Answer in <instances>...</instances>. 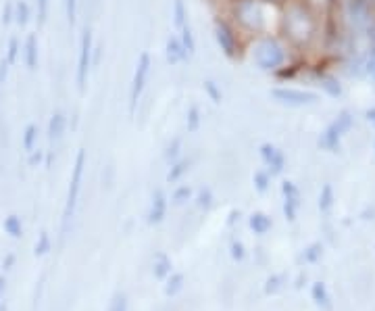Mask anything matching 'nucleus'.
I'll return each instance as SVG.
<instances>
[{
	"instance_id": "f257e3e1",
	"label": "nucleus",
	"mask_w": 375,
	"mask_h": 311,
	"mask_svg": "<svg viewBox=\"0 0 375 311\" xmlns=\"http://www.w3.org/2000/svg\"><path fill=\"white\" fill-rule=\"evenodd\" d=\"M323 28L325 15L311 7L307 0H286L280 7L278 34L307 61H317L321 57Z\"/></svg>"
},
{
	"instance_id": "f03ea898",
	"label": "nucleus",
	"mask_w": 375,
	"mask_h": 311,
	"mask_svg": "<svg viewBox=\"0 0 375 311\" xmlns=\"http://www.w3.org/2000/svg\"><path fill=\"white\" fill-rule=\"evenodd\" d=\"M244 55L255 65L257 71H261L265 75H273L276 79H282V82L292 79L300 69H305L309 63H313V61L298 57L292 50V46L278 32L250 38L246 42Z\"/></svg>"
},
{
	"instance_id": "7ed1b4c3",
	"label": "nucleus",
	"mask_w": 375,
	"mask_h": 311,
	"mask_svg": "<svg viewBox=\"0 0 375 311\" xmlns=\"http://www.w3.org/2000/svg\"><path fill=\"white\" fill-rule=\"evenodd\" d=\"M221 13L246 40L278 32L280 7L267 0H223Z\"/></svg>"
},
{
	"instance_id": "20e7f679",
	"label": "nucleus",
	"mask_w": 375,
	"mask_h": 311,
	"mask_svg": "<svg viewBox=\"0 0 375 311\" xmlns=\"http://www.w3.org/2000/svg\"><path fill=\"white\" fill-rule=\"evenodd\" d=\"M213 36H215V42H217V46L225 59L238 61L240 57H244L248 40L238 32V28L223 13L215 15V19H213Z\"/></svg>"
},
{
	"instance_id": "39448f33",
	"label": "nucleus",
	"mask_w": 375,
	"mask_h": 311,
	"mask_svg": "<svg viewBox=\"0 0 375 311\" xmlns=\"http://www.w3.org/2000/svg\"><path fill=\"white\" fill-rule=\"evenodd\" d=\"M354 128V113L350 109L338 111V115L327 124V128L319 134V147L327 153H338L342 138Z\"/></svg>"
},
{
	"instance_id": "423d86ee",
	"label": "nucleus",
	"mask_w": 375,
	"mask_h": 311,
	"mask_svg": "<svg viewBox=\"0 0 375 311\" xmlns=\"http://www.w3.org/2000/svg\"><path fill=\"white\" fill-rule=\"evenodd\" d=\"M271 98L282 107L288 109H305V107H313L321 100V94L309 88H296V86H276L271 88Z\"/></svg>"
},
{
	"instance_id": "0eeeda50",
	"label": "nucleus",
	"mask_w": 375,
	"mask_h": 311,
	"mask_svg": "<svg viewBox=\"0 0 375 311\" xmlns=\"http://www.w3.org/2000/svg\"><path fill=\"white\" fill-rule=\"evenodd\" d=\"M92 67H94V36H92V30L86 28L79 36V53H77V67H75V84L81 94L88 88Z\"/></svg>"
},
{
	"instance_id": "6e6552de",
	"label": "nucleus",
	"mask_w": 375,
	"mask_h": 311,
	"mask_svg": "<svg viewBox=\"0 0 375 311\" xmlns=\"http://www.w3.org/2000/svg\"><path fill=\"white\" fill-rule=\"evenodd\" d=\"M84 167H86V151L79 149L75 163H73V171H71V180H69V192H67V202H65V214H63V226L67 228L75 207H77V198H79V190H81V180H84Z\"/></svg>"
},
{
	"instance_id": "1a4fd4ad",
	"label": "nucleus",
	"mask_w": 375,
	"mask_h": 311,
	"mask_svg": "<svg viewBox=\"0 0 375 311\" xmlns=\"http://www.w3.org/2000/svg\"><path fill=\"white\" fill-rule=\"evenodd\" d=\"M151 69H153V57L151 53H140L138 61H136V69L132 75V86H130V111L134 113L138 109V102L146 90L148 77H151Z\"/></svg>"
},
{
	"instance_id": "9d476101",
	"label": "nucleus",
	"mask_w": 375,
	"mask_h": 311,
	"mask_svg": "<svg viewBox=\"0 0 375 311\" xmlns=\"http://www.w3.org/2000/svg\"><path fill=\"white\" fill-rule=\"evenodd\" d=\"M311 73H313V82L317 84V88H319L325 96H329V98H334V100H338V98L344 96V84H342L340 75H338L331 67L321 65V61L317 59V61H313V65H311Z\"/></svg>"
},
{
	"instance_id": "9b49d317",
	"label": "nucleus",
	"mask_w": 375,
	"mask_h": 311,
	"mask_svg": "<svg viewBox=\"0 0 375 311\" xmlns=\"http://www.w3.org/2000/svg\"><path fill=\"white\" fill-rule=\"evenodd\" d=\"M261 159L267 165V171L271 176H280L286 169V157L276 144H269V142L261 144Z\"/></svg>"
},
{
	"instance_id": "f8f14e48",
	"label": "nucleus",
	"mask_w": 375,
	"mask_h": 311,
	"mask_svg": "<svg viewBox=\"0 0 375 311\" xmlns=\"http://www.w3.org/2000/svg\"><path fill=\"white\" fill-rule=\"evenodd\" d=\"M282 192H284V211L288 220H296L298 207H300V190L296 188L294 182H284L282 184Z\"/></svg>"
},
{
	"instance_id": "ddd939ff",
	"label": "nucleus",
	"mask_w": 375,
	"mask_h": 311,
	"mask_svg": "<svg viewBox=\"0 0 375 311\" xmlns=\"http://www.w3.org/2000/svg\"><path fill=\"white\" fill-rule=\"evenodd\" d=\"M21 57H23V63L30 71H34L40 63V44H38V36L36 34H28L26 42H23V48H21Z\"/></svg>"
},
{
	"instance_id": "4468645a",
	"label": "nucleus",
	"mask_w": 375,
	"mask_h": 311,
	"mask_svg": "<svg viewBox=\"0 0 375 311\" xmlns=\"http://www.w3.org/2000/svg\"><path fill=\"white\" fill-rule=\"evenodd\" d=\"M165 59H167V63L171 67H175V65H180L184 61H190L186 50H184V46H182L180 36H169L167 38V42H165Z\"/></svg>"
},
{
	"instance_id": "2eb2a0df",
	"label": "nucleus",
	"mask_w": 375,
	"mask_h": 311,
	"mask_svg": "<svg viewBox=\"0 0 375 311\" xmlns=\"http://www.w3.org/2000/svg\"><path fill=\"white\" fill-rule=\"evenodd\" d=\"M65 130H67V115L57 109L52 115H50V122H48V140L50 142H61L63 136H65Z\"/></svg>"
},
{
	"instance_id": "dca6fc26",
	"label": "nucleus",
	"mask_w": 375,
	"mask_h": 311,
	"mask_svg": "<svg viewBox=\"0 0 375 311\" xmlns=\"http://www.w3.org/2000/svg\"><path fill=\"white\" fill-rule=\"evenodd\" d=\"M167 214V196L165 192L157 190L153 196V205H151V214H148V222L151 224H159Z\"/></svg>"
},
{
	"instance_id": "f3484780",
	"label": "nucleus",
	"mask_w": 375,
	"mask_h": 311,
	"mask_svg": "<svg viewBox=\"0 0 375 311\" xmlns=\"http://www.w3.org/2000/svg\"><path fill=\"white\" fill-rule=\"evenodd\" d=\"M171 21H173L175 32L182 30L186 23H190V11H188L186 0H173V5H171Z\"/></svg>"
},
{
	"instance_id": "a211bd4d",
	"label": "nucleus",
	"mask_w": 375,
	"mask_h": 311,
	"mask_svg": "<svg viewBox=\"0 0 375 311\" xmlns=\"http://www.w3.org/2000/svg\"><path fill=\"white\" fill-rule=\"evenodd\" d=\"M177 36L182 40V46L188 55V59H192L196 55V36H194V30H192V23H186L182 30H177Z\"/></svg>"
},
{
	"instance_id": "6ab92c4d",
	"label": "nucleus",
	"mask_w": 375,
	"mask_h": 311,
	"mask_svg": "<svg viewBox=\"0 0 375 311\" xmlns=\"http://www.w3.org/2000/svg\"><path fill=\"white\" fill-rule=\"evenodd\" d=\"M38 126L36 124H28L26 126V130H23V140H21V144H23V151L26 153H32V151H36V144H38Z\"/></svg>"
},
{
	"instance_id": "aec40b11",
	"label": "nucleus",
	"mask_w": 375,
	"mask_h": 311,
	"mask_svg": "<svg viewBox=\"0 0 375 311\" xmlns=\"http://www.w3.org/2000/svg\"><path fill=\"white\" fill-rule=\"evenodd\" d=\"M32 19V9H30V3L26 0H17L15 3V23L19 28H26Z\"/></svg>"
},
{
	"instance_id": "412c9836",
	"label": "nucleus",
	"mask_w": 375,
	"mask_h": 311,
	"mask_svg": "<svg viewBox=\"0 0 375 311\" xmlns=\"http://www.w3.org/2000/svg\"><path fill=\"white\" fill-rule=\"evenodd\" d=\"M202 90H204V94L209 96V100L213 102V105H221L223 92H221V86L215 79H204L202 82Z\"/></svg>"
},
{
	"instance_id": "4be33fe9",
	"label": "nucleus",
	"mask_w": 375,
	"mask_h": 311,
	"mask_svg": "<svg viewBox=\"0 0 375 311\" xmlns=\"http://www.w3.org/2000/svg\"><path fill=\"white\" fill-rule=\"evenodd\" d=\"M200 124H202V111H200V107H198V105L188 107V111H186V128H188V132H196V130L200 128Z\"/></svg>"
},
{
	"instance_id": "5701e85b",
	"label": "nucleus",
	"mask_w": 375,
	"mask_h": 311,
	"mask_svg": "<svg viewBox=\"0 0 375 311\" xmlns=\"http://www.w3.org/2000/svg\"><path fill=\"white\" fill-rule=\"evenodd\" d=\"M250 228L257 234H265L271 228V218H267L265 214H253L250 216Z\"/></svg>"
},
{
	"instance_id": "b1692460",
	"label": "nucleus",
	"mask_w": 375,
	"mask_h": 311,
	"mask_svg": "<svg viewBox=\"0 0 375 311\" xmlns=\"http://www.w3.org/2000/svg\"><path fill=\"white\" fill-rule=\"evenodd\" d=\"M21 48H23V44L19 42V38H11V40H9V44H7V53H5V59H7V63H9V65H15V63L19 61V57H21Z\"/></svg>"
},
{
	"instance_id": "393cba45",
	"label": "nucleus",
	"mask_w": 375,
	"mask_h": 311,
	"mask_svg": "<svg viewBox=\"0 0 375 311\" xmlns=\"http://www.w3.org/2000/svg\"><path fill=\"white\" fill-rule=\"evenodd\" d=\"M3 228H5V232H7V234H11L13 238H19V236H21V232H23L21 220H19L17 216H9V218L5 220Z\"/></svg>"
},
{
	"instance_id": "a878e982",
	"label": "nucleus",
	"mask_w": 375,
	"mask_h": 311,
	"mask_svg": "<svg viewBox=\"0 0 375 311\" xmlns=\"http://www.w3.org/2000/svg\"><path fill=\"white\" fill-rule=\"evenodd\" d=\"M65 5V15H67V23L69 28H73L77 23V11H79V0H63Z\"/></svg>"
},
{
	"instance_id": "bb28decb",
	"label": "nucleus",
	"mask_w": 375,
	"mask_h": 311,
	"mask_svg": "<svg viewBox=\"0 0 375 311\" xmlns=\"http://www.w3.org/2000/svg\"><path fill=\"white\" fill-rule=\"evenodd\" d=\"M188 169H190V161H186V159H184V161H175V163H173V167H171V169H169V173H167V180H169V182L180 180V178H182Z\"/></svg>"
},
{
	"instance_id": "cd10ccee",
	"label": "nucleus",
	"mask_w": 375,
	"mask_h": 311,
	"mask_svg": "<svg viewBox=\"0 0 375 311\" xmlns=\"http://www.w3.org/2000/svg\"><path fill=\"white\" fill-rule=\"evenodd\" d=\"M3 26H11L15 23V0H7L5 7H3V17H0Z\"/></svg>"
},
{
	"instance_id": "c85d7f7f",
	"label": "nucleus",
	"mask_w": 375,
	"mask_h": 311,
	"mask_svg": "<svg viewBox=\"0 0 375 311\" xmlns=\"http://www.w3.org/2000/svg\"><path fill=\"white\" fill-rule=\"evenodd\" d=\"M269 184H271V173L269 171H257L255 173V188L259 192H267Z\"/></svg>"
},
{
	"instance_id": "c756f323",
	"label": "nucleus",
	"mask_w": 375,
	"mask_h": 311,
	"mask_svg": "<svg viewBox=\"0 0 375 311\" xmlns=\"http://www.w3.org/2000/svg\"><path fill=\"white\" fill-rule=\"evenodd\" d=\"M331 202H334V190H331V186H323V190H321V194H319V207H321V211H327L329 207H331Z\"/></svg>"
},
{
	"instance_id": "7c9ffc66",
	"label": "nucleus",
	"mask_w": 375,
	"mask_h": 311,
	"mask_svg": "<svg viewBox=\"0 0 375 311\" xmlns=\"http://www.w3.org/2000/svg\"><path fill=\"white\" fill-rule=\"evenodd\" d=\"M36 9H38V26H44L48 19L50 0H36Z\"/></svg>"
},
{
	"instance_id": "2f4dec72",
	"label": "nucleus",
	"mask_w": 375,
	"mask_h": 311,
	"mask_svg": "<svg viewBox=\"0 0 375 311\" xmlns=\"http://www.w3.org/2000/svg\"><path fill=\"white\" fill-rule=\"evenodd\" d=\"M180 149H182V140H180V138H175V140L169 144V149H167V159H169L171 163H175V161H177V157H180Z\"/></svg>"
},
{
	"instance_id": "473e14b6",
	"label": "nucleus",
	"mask_w": 375,
	"mask_h": 311,
	"mask_svg": "<svg viewBox=\"0 0 375 311\" xmlns=\"http://www.w3.org/2000/svg\"><path fill=\"white\" fill-rule=\"evenodd\" d=\"M9 69H11V65H9V63H7V59L3 57V59H0V90H3V88H5V84H7Z\"/></svg>"
},
{
	"instance_id": "72a5a7b5",
	"label": "nucleus",
	"mask_w": 375,
	"mask_h": 311,
	"mask_svg": "<svg viewBox=\"0 0 375 311\" xmlns=\"http://www.w3.org/2000/svg\"><path fill=\"white\" fill-rule=\"evenodd\" d=\"M307 3L311 5V7H315L319 13H327L329 11V7H331V0H307Z\"/></svg>"
},
{
	"instance_id": "f704fd0d",
	"label": "nucleus",
	"mask_w": 375,
	"mask_h": 311,
	"mask_svg": "<svg viewBox=\"0 0 375 311\" xmlns=\"http://www.w3.org/2000/svg\"><path fill=\"white\" fill-rule=\"evenodd\" d=\"M192 196V190L188 188V186H182L180 190H175V194H173V200L180 205V202H184V200H188Z\"/></svg>"
},
{
	"instance_id": "c9c22d12",
	"label": "nucleus",
	"mask_w": 375,
	"mask_h": 311,
	"mask_svg": "<svg viewBox=\"0 0 375 311\" xmlns=\"http://www.w3.org/2000/svg\"><path fill=\"white\" fill-rule=\"evenodd\" d=\"M108 311H128V303H125V296H115Z\"/></svg>"
},
{
	"instance_id": "e433bc0d",
	"label": "nucleus",
	"mask_w": 375,
	"mask_h": 311,
	"mask_svg": "<svg viewBox=\"0 0 375 311\" xmlns=\"http://www.w3.org/2000/svg\"><path fill=\"white\" fill-rule=\"evenodd\" d=\"M363 117H365V122H367V124L375 130V105H373V107H369V109H365Z\"/></svg>"
},
{
	"instance_id": "4c0bfd02",
	"label": "nucleus",
	"mask_w": 375,
	"mask_h": 311,
	"mask_svg": "<svg viewBox=\"0 0 375 311\" xmlns=\"http://www.w3.org/2000/svg\"><path fill=\"white\" fill-rule=\"evenodd\" d=\"M46 249H48V236H46V234H42V236H40V245H36V255L46 253Z\"/></svg>"
},
{
	"instance_id": "58836bf2",
	"label": "nucleus",
	"mask_w": 375,
	"mask_h": 311,
	"mask_svg": "<svg viewBox=\"0 0 375 311\" xmlns=\"http://www.w3.org/2000/svg\"><path fill=\"white\" fill-rule=\"evenodd\" d=\"M198 205H200V207H211V192H209V190H202V192H200Z\"/></svg>"
},
{
	"instance_id": "ea45409f",
	"label": "nucleus",
	"mask_w": 375,
	"mask_h": 311,
	"mask_svg": "<svg viewBox=\"0 0 375 311\" xmlns=\"http://www.w3.org/2000/svg\"><path fill=\"white\" fill-rule=\"evenodd\" d=\"M367 77H369V79H371V82H373V84H375V63H373V65H371V69H369V73H367Z\"/></svg>"
},
{
	"instance_id": "a19ab883",
	"label": "nucleus",
	"mask_w": 375,
	"mask_h": 311,
	"mask_svg": "<svg viewBox=\"0 0 375 311\" xmlns=\"http://www.w3.org/2000/svg\"><path fill=\"white\" fill-rule=\"evenodd\" d=\"M3 292H5V280L0 278V301H3Z\"/></svg>"
},
{
	"instance_id": "79ce46f5",
	"label": "nucleus",
	"mask_w": 375,
	"mask_h": 311,
	"mask_svg": "<svg viewBox=\"0 0 375 311\" xmlns=\"http://www.w3.org/2000/svg\"><path fill=\"white\" fill-rule=\"evenodd\" d=\"M267 3H271V5H278V7H282L286 0H267Z\"/></svg>"
}]
</instances>
